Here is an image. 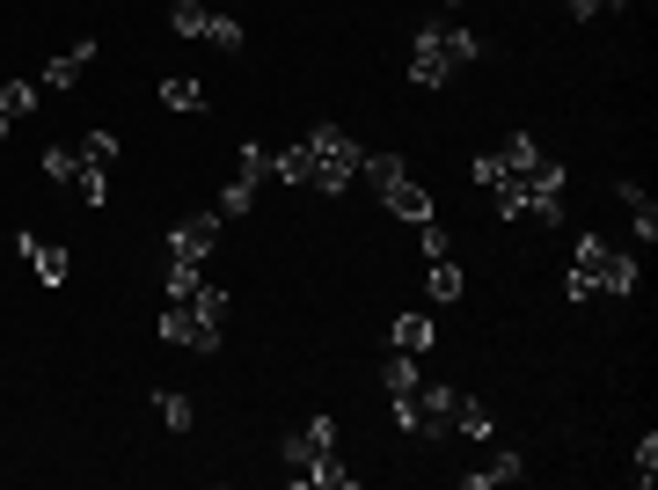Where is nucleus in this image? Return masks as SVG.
<instances>
[{
    "label": "nucleus",
    "instance_id": "1",
    "mask_svg": "<svg viewBox=\"0 0 658 490\" xmlns=\"http://www.w3.org/2000/svg\"><path fill=\"white\" fill-rule=\"evenodd\" d=\"M271 176H286V183H308V191H351L359 183V147H351L345 124H315L308 140L293 147H271Z\"/></svg>",
    "mask_w": 658,
    "mask_h": 490
},
{
    "label": "nucleus",
    "instance_id": "2",
    "mask_svg": "<svg viewBox=\"0 0 658 490\" xmlns=\"http://www.w3.org/2000/svg\"><path fill=\"white\" fill-rule=\"evenodd\" d=\"M476 52H483L476 30H461V22H425V30L410 37V88H447L453 67H468Z\"/></svg>",
    "mask_w": 658,
    "mask_h": 490
},
{
    "label": "nucleus",
    "instance_id": "3",
    "mask_svg": "<svg viewBox=\"0 0 658 490\" xmlns=\"http://www.w3.org/2000/svg\"><path fill=\"white\" fill-rule=\"evenodd\" d=\"M453 418H461V388L417 381L410 396H396V432H402V439H447Z\"/></svg>",
    "mask_w": 658,
    "mask_h": 490
},
{
    "label": "nucleus",
    "instance_id": "4",
    "mask_svg": "<svg viewBox=\"0 0 658 490\" xmlns=\"http://www.w3.org/2000/svg\"><path fill=\"white\" fill-rule=\"evenodd\" d=\"M571 271H586L600 293H637V279H644V263L622 257V249H607V234H578V263Z\"/></svg>",
    "mask_w": 658,
    "mask_h": 490
},
{
    "label": "nucleus",
    "instance_id": "5",
    "mask_svg": "<svg viewBox=\"0 0 658 490\" xmlns=\"http://www.w3.org/2000/svg\"><path fill=\"white\" fill-rule=\"evenodd\" d=\"M44 176H52L59 191H73L81 206H103V198H110V176H103V169H88L81 147H44Z\"/></svg>",
    "mask_w": 658,
    "mask_h": 490
},
{
    "label": "nucleus",
    "instance_id": "6",
    "mask_svg": "<svg viewBox=\"0 0 658 490\" xmlns=\"http://www.w3.org/2000/svg\"><path fill=\"white\" fill-rule=\"evenodd\" d=\"M220 330H227V322L198 316V308H176V300L161 308V344H183V351H206V359H212V351H220Z\"/></svg>",
    "mask_w": 658,
    "mask_h": 490
},
{
    "label": "nucleus",
    "instance_id": "7",
    "mask_svg": "<svg viewBox=\"0 0 658 490\" xmlns=\"http://www.w3.org/2000/svg\"><path fill=\"white\" fill-rule=\"evenodd\" d=\"M322 454H337V418H308L300 432H286V469H293V483L315 469Z\"/></svg>",
    "mask_w": 658,
    "mask_h": 490
},
{
    "label": "nucleus",
    "instance_id": "8",
    "mask_svg": "<svg viewBox=\"0 0 658 490\" xmlns=\"http://www.w3.org/2000/svg\"><path fill=\"white\" fill-rule=\"evenodd\" d=\"M220 212H191V220H176L169 228V257H183V263H206L212 249H220Z\"/></svg>",
    "mask_w": 658,
    "mask_h": 490
},
{
    "label": "nucleus",
    "instance_id": "9",
    "mask_svg": "<svg viewBox=\"0 0 658 490\" xmlns=\"http://www.w3.org/2000/svg\"><path fill=\"white\" fill-rule=\"evenodd\" d=\"M381 206L396 212V220H410V228H417V220H432V191H425V183H417L410 169H402V176H388V183H381Z\"/></svg>",
    "mask_w": 658,
    "mask_h": 490
},
{
    "label": "nucleus",
    "instance_id": "10",
    "mask_svg": "<svg viewBox=\"0 0 658 490\" xmlns=\"http://www.w3.org/2000/svg\"><path fill=\"white\" fill-rule=\"evenodd\" d=\"M16 249H22V257H30V271H37V279H44V286H67V279H73V257H67V249L37 242V234H16Z\"/></svg>",
    "mask_w": 658,
    "mask_h": 490
},
{
    "label": "nucleus",
    "instance_id": "11",
    "mask_svg": "<svg viewBox=\"0 0 658 490\" xmlns=\"http://www.w3.org/2000/svg\"><path fill=\"white\" fill-rule=\"evenodd\" d=\"M88 59H96V37H81L67 59H44V73H37V81H44V88H73V81L88 73Z\"/></svg>",
    "mask_w": 658,
    "mask_h": 490
},
{
    "label": "nucleus",
    "instance_id": "12",
    "mask_svg": "<svg viewBox=\"0 0 658 490\" xmlns=\"http://www.w3.org/2000/svg\"><path fill=\"white\" fill-rule=\"evenodd\" d=\"M169 22H176V37H198V44H212V30H220V16H212L206 0H176Z\"/></svg>",
    "mask_w": 658,
    "mask_h": 490
},
{
    "label": "nucleus",
    "instance_id": "13",
    "mask_svg": "<svg viewBox=\"0 0 658 490\" xmlns=\"http://www.w3.org/2000/svg\"><path fill=\"white\" fill-rule=\"evenodd\" d=\"M388 344L396 351H432V316H410V308H402V316L388 322Z\"/></svg>",
    "mask_w": 658,
    "mask_h": 490
},
{
    "label": "nucleus",
    "instance_id": "14",
    "mask_svg": "<svg viewBox=\"0 0 658 490\" xmlns=\"http://www.w3.org/2000/svg\"><path fill=\"white\" fill-rule=\"evenodd\" d=\"M520 476H527L520 454H490L483 469H468V490H498V483H520Z\"/></svg>",
    "mask_w": 658,
    "mask_h": 490
},
{
    "label": "nucleus",
    "instance_id": "15",
    "mask_svg": "<svg viewBox=\"0 0 658 490\" xmlns=\"http://www.w3.org/2000/svg\"><path fill=\"white\" fill-rule=\"evenodd\" d=\"M417 381H425V373H417V351H388V359H381V388H388V396H410Z\"/></svg>",
    "mask_w": 658,
    "mask_h": 490
},
{
    "label": "nucleus",
    "instance_id": "16",
    "mask_svg": "<svg viewBox=\"0 0 658 490\" xmlns=\"http://www.w3.org/2000/svg\"><path fill=\"white\" fill-rule=\"evenodd\" d=\"M615 198L629 206V220H637V234H644V242H658V206H651V198H644L637 183H615Z\"/></svg>",
    "mask_w": 658,
    "mask_h": 490
},
{
    "label": "nucleus",
    "instance_id": "17",
    "mask_svg": "<svg viewBox=\"0 0 658 490\" xmlns=\"http://www.w3.org/2000/svg\"><path fill=\"white\" fill-rule=\"evenodd\" d=\"M37 96H44V81H0V110H8V118H30Z\"/></svg>",
    "mask_w": 658,
    "mask_h": 490
},
{
    "label": "nucleus",
    "instance_id": "18",
    "mask_svg": "<svg viewBox=\"0 0 658 490\" xmlns=\"http://www.w3.org/2000/svg\"><path fill=\"white\" fill-rule=\"evenodd\" d=\"M498 161H505V176H520V169H535V161H541V147L527 140V132H512V140H498Z\"/></svg>",
    "mask_w": 658,
    "mask_h": 490
},
{
    "label": "nucleus",
    "instance_id": "19",
    "mask_svg": "<svg viewBox=\"0 0 658 490\" xmlns=\"http://www.w3.org/2000/svg\"><path fill=\"white\" fill-rule=\"evenodd\" d=\"M154 410H161V424H169V432H191V418H198V410H191V396H176V388H161V396H154Z\"/></svg>",
    "mask_w": 658,
    "mask_h": 490
},
{
    "label": "nucleus",
    "instance_id": "20",
    "mask_svg": "<svg viewBox=\"0 0 658 490\" xmlns=\"http://www.w3.org/2000/svg\"><path fill=\"white\" fill-rule=\"evenodd\" d=\"M161 103L169 110H206V88L183 81V73H169V81H161Z\"/></svg>",
    "mask_w": 658,
    "mask_h": 490
},
{
    "label": "nucleus",
    "instance_id": "21",
    "mask_svg": "<svg viewBox=\"0 0 658 490\" xmlns=\"http://www.w3.org/2000/svg\"><path fill=\"white\" fill-rule=\"evenodd\" d=\"M249 206H257V183H249V176H235V183L220 191V206H212V212H220V220H242Z\"/></svg>",
    "mask_w": 658,
    "mask_h": 490
},
{
    "label": "nucleus",
    "instance_id": "22",
    "mask_svg": "<svg viewBox=\"0 0 658 490\" xmlns=\"http://www.w3.org/2000/svg\"><path fill=\"white\" fill-rule=\"evenodd\" d=\"M198 286H206V263H183V257H169V300H191Z\"/></svg>",
    "mask_w": 658,
    "mask_h": 490
},
{
    "label": "nucleus",
    "instance_id": "23",
    "mask_svg": "<svg viewBox=\"0 0 658 490\" xmlns=\"http://www.w3.org/2000/svg\"><path fill=\"white\" fill-rule=\"evenodd\" d=\"M300 483H315V490H351V469H345L337 454H322V461H315L308 476H300Z\"/></svg>",
    "mask_w": 658,
    "mask_h": 490
},
{
    "label": "nucleus",
    "instance_id": "24",
    "mask_svg": "<svg viewBox=\"0 0 658 490\" xmlns=\"http://www.w3.org/2000/svg\"><path fill=\"white\" fill-rule=\"evenodd\" d=\"M81 161H88V169H118V140H110V132H88V140H81Z\"/></svg>",
    "mask_w": 658,
    "mask_h": 490
},
{
    "label": "nucleus",
    "instance_id": "25",
    "mask_svg": "<svg viewBox=\"0 0 658 490\" xmlns=\"http://www.w3.org/2000/svg\"><path fill=\"white\" fill-rule=\"evenodd\" d=\"M417 249H425L432 263H439V257H453V234L439 228V212H432V220H417Z\"/></svg>",
    "mask_w": 658,
    "mask_h": 490
},
{
    "label": "nucleus",
    "instance_id": "26",
    "mask_svg": "<svg viewBox=\"0 0 658 490\" xmlns=\"http://www.w3.org/2000/svg\"><path fill=\"white\" fill-rule=\"evenodd\" d=\"M425 293H432L439 308H447V300H461V271H453V257H439V263H432V286H425Z\"/></svg>",
    "mask_w": 658,
    "mask_h": 490
},
{
    "label": "nucleus",
    "instance_id": "27",
    "mask_svg": "<svg viewBox=\"0 0 658 490\" xmlns=\"http://www.w3.org/2000/svg\"><path fill=\"white\" fill-rule=\"evenodd\" d=\"M453 432H468V439H490V432H498V418H490L483 403H468V396H461V418H453Z\"/></svg>",
    "mask_w": 658,
    "mask_h": 490
},
{
    "label": "nucleus",
    "instance_id": "28",
    "mask_svg": "<svg viewBox=\"0 0 658 490\" xmlns=\"http://www.w3.org/2000/svg\"><path fill=\"white\" fill-rule=\"evenodd\" d=\"M235 176L263 183V176H271V147H263V140H249V147H242V161H235Z\"/></svg>",
    "mask_w": 658,
    "mask_h": 490
},
{
    "label": "nucleus",
    "instance_id": "29",
    "mask_svg": "<svg viewBox=\"0 0 658 490\" xmlns=\"http://www.w3.org/2000/svg\"><path fill=\"white\" fill-rule=\"evenodd\" d=\"M651 476H658V432H644L637 439V483H651Z\"/></svg>",
    "mask_w": 658,
    "mask_h": 490
},
{
    "label": "nucleus",
    "instance_id": "30",
    "mask_svg": "<svg viewBox=\"0 0 658 490\" xmlns=\"http://www.w3.org/2000/svg\"><path fill=\"white\" fill-rule=\"evenodd\" d=\"M564 8H571L578 22H592V16H615V8H622V0H564Z\"/></svg>",
    "mask_w": 658,
    "mask_h": 490
},
{
    "label": "nucleus",
    "instance_id": "31",
    "mask_svg": "<svg viewBox=\"0 0 658 490\" xmlns=\"http://www.w3.org/2000/svg\"><path fill=\"white\" fill-rule=\"evenodd\" d=\"M8 124H16V118H8V110H0V140H8Z\"/></svg>",
    "mask_w": 658,
    "mask_h": 490
}]
</instances>
